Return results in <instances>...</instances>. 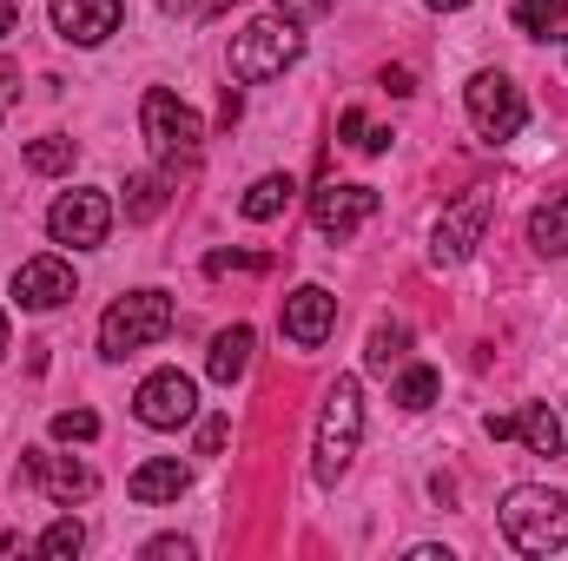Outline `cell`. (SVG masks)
Segmentation results:
<instances>
[{"label":"cell","instance_id":"6da1fadb","mask_svg":"<svg viewBox=\"0 0 568 561\" xmlns=\"http://www.w3.org/2000/svg\"><path fill=\"white\" fill-rule=\"evenodd\" d=\"M357 442H364V390H357V377H337L331 390H324V410H317V442H311V476L331 489L344 469H351V456H357Z\"/></svg>","mask_w":568,"mask_h":561},{"label":"cell","instance_id":"7a4b0ae2","mask_svg":"<svg viewBox=\"0 0 568 561\" xmlns=\"http://www.w3.org/2000/svg\"><path fill=\"white\" fill-rule=\"evenodd\" d=\"M503 536L523 549V555H556L568 549V496L556 489H509L503 496Z\"/></svg>","mask_w":568,"mask_h":561},{"label":"cell","instance_id":"3957f363","mask_svg":"<svg viewBox=\"0 0 568 561\" xmlns=\"http://www.w3.org/2000/svg\"><path fill=\"white\" fill-rule=\"evenodd\" d=\"M297 53H304L297 20H291V13H265V20H252V27L232 33V80H245V86L278 80Z\"/></svg>","mask_w":568,"mask_h":561},{"label":"cell","instance_id":"277c9868","mask_svg":"<svg viewBox=\"0 0 568 561\" xmlns=\"http://www.w3.org/2000/svg\"><path fill=\"white\" fill-rule=\"evenodd\" d=\"M172 330V297L165 290H126V297H113L106 304V317H100V357H133L145 344H159Z\"/></svg>","mask_w":568,"mask_h":561},{"label":"cell","instance_id":"5b68a950","mask_svg":"<svg viewBox=\"0 0 568 561\" xmlns=\"http://www.w3.org/2000/svg\"><path fill=\"white\" fill-rule=\"evenodd\" d=\"M140 126H145V145L159 152V165H165V172H185V165H199L205 126H199V113H192L179 93L152 86V93L140 100Z\"/></svg>","mask_w":568,"mask_h":561},{"label":"cell","instance_id":"8992f818","mask_svg":"<svg viewBox=\"0 0 568 561\" xmlns=\"http://www.w3.org/2000/svg\"><path fill=\"white\" fill-rule=\"evenodd\" d=\"M463 106H469L476 133H483L489 145L516 140V133L529 126V100H523V86H516L509 73H476V80L463 86Z\"/></svg>","mask_w":568,"mask_h":561},{"label":"cell","instance_id":"52a82bcc","mask_svg":"<svg viewBox=\"0 0 568 561\" xmlns=\"http://www.w3.org/2000/svg\"><path fill=\"white\" fill-rule=\"evenodd\" d=\"M47 232H53V245H73V252L106 245V232H113V205H106V192H60L53 212H47Z\"/></svg>","mask_w":568,"mask_h":561},{"label":"cell","instance_id":"ba28073f","mask_svg":"<svg viewBox=\"0 0 568 561\" xmlns=\"http://www.w3.org/2000/svg\"><path fill=\"white\" fill-rule=\"evenodd\" d=\"M483 232H489V192H469L463 205H449V212L436 218V232H429V265H436V272L463 265V258L483 245Z\"/></svg>","mask_w":568,"mask_h":561},{"label":"cell","instance_id":"9c48e42d","mask_svg":"<svg viewBox=\"0 0 568 561\" xmlns=\"http://www.w3.org/2000/svg\"><path fill=\"white\" fill-rule=\"evenodd\" d=\"M133 417L145 429H179V422L199 417V384L185 370H152L140 390H133Z\"/></svg>","mask_w":568,"mask_h":561},{"label":"cell","instance_id":"30bf717a","mask_svg":"<svg viewBox=\"0 0 568 561\" xmlns=\"http://www.w3.org/2000/svg\"><path fill=\"white\" fill-rule=\"evenodd\" d=\"M377 218V192L371 185H337V178H324L317 192H311V225L324 232V238H351L357 225H371Z\"/></svg>","mask_w":568,"mask_h":561},{"label":"cell","instance_id":"8fae6325","mask_svg":"<svg viewBox=\"0 0 568 561\" xmlns=\"http://www.w3.org/2000/svg\"><path fill=\"white\" fill-rule=\"evenodd\" d=\"M284 337L297 344V350H317L331 330H337V297L324 290V284H297L291 297H284Z\"/></svg>","mask_w":568,"mask_h":561},{"label":"cell","instance_id":"7c38bea8","mask_svg":"<svg viewBox=\"0 0 568 561\" xmlns=\"http://www.w3.org/2000/svg\"><path fill=\"white\" fill-rule=\"evenodd\" d=\"M27 482H40V489H47V502H60V509L87 502V496L100 489V476H93L87 462L53 456V449H27Z\"/></svg>","mask_w":568,"mask_h":561},{"label":"cell","instance_id":"4fadbf2b","mask_svg":"<svg viewBox=\"0 0 568 561\" xmlns=\"http://www.w3.org/2000/svg\"><path fill=\"white\" fill-rule=\"evenodd\" d=\"M120 0H53V33L73 47H100L106 33H120Z\"/></svg>","mask_w":568,"mask_h":561},{"label":"cell","instance_id":"5bb4252c","mask_svg":"<svg viewBox=\"0 0 568 561\" xmlns=\"http://www.w3.org/2000/svg\"><path fill=\"white\" fill-rule=\"evenodd\" d=\"M13 297H20L27 310H60V304L73 297V265H67V258H27V265L13 272Z\"/></svg>","mask_w":568,"mask_h":561},{"label":"cell","instance_id":"9a60e30c","mask_svg":"<svg viewBox=\"0 0 568 561\" xmlns=\"http://www.w3.org/2000/svg\"><path fill=\"white\" fill-rule=\"evenodd\" d=\"M192 489V469L179 462V456H152V462H140L133 476H126V496L140 502V509H159V502H179Z\"/></svg>","mask_w":568,"mask_h":561},{"label":"cell","instance_id":"2e32d148","mask_svg":"<svg viewBox=\"0 0 568 561\" xmlns=\"http://www.w3.org/2000/svg\"><path fill=\"white\" fill-rule=\"evenodd\" d=\"M252 324H232V330H219L212 337V350H205V370H212V384H239L245 370H252Z\"/></svg>","mask_w":568,"mask_h":561},{"label":"cell","instance_id":"e0dca14e","mask_svg":"<svg viewBox=\"0 0 568 561\" xmlns=\"http://www.w3.org/2000/svg\"><path fill=\"white\" fill-rule=\"evenodd\" d=\"M516 27H523L529 40L568 47V0H516Z\"/></svg>","mask_w":568,"mask_h":561},{"label":"cell","instance_id":"ac0fdd59","mask_svg":"<svg viewBox=\"0 0 568 561\" xmlns=\"http://www.w3.org/2000/svg\"><path fill=\"white\" fill-rule=\"evenodd\" d=\"M509 436H523L536 456H562V422H556V410H549V404L516 410V417H509Z\"/></svg>","mask_w":568,"mask_h":561},{"label":"cell","instance_id":"d6986e66","mask_svg":"<svg viewBox=\"0 0 568 561\" xmlns=\"http://www.w3.org/2000/svg\"><path fill=\"white\" fill-rule=\"evenodd\" d=\"M529 245H536L542 258H562L568 252V192H556V198L529 218Z\"/></svg>","mask_w":568,"mask_h":561},{"label":"cell","instance_id":"ffe728a7","mask_svg":"<svg viewBox=\"0 0 568 561\" xmlns=\"http://www.w3.org/2000/svg\"><path fill=\"white\" fill-rule=\"evenodd\" d=\"M291 192H297V185H291L284 172H265V178H258V185H252V192L239 198V212H245L252 225H265V218H278L284 205H291Z\"/></svg>","mask_w":568,"mask_h":561},{"label":"cell","instance_id":"44dd1931","mask_svg":"<svg viewBox=\"0 0 568 561\" xmlns=\"http://www.w3.org/2000/svg\"><path fill=\"white\" fill-rule=\"evenodd\" d=\"M165 212V172H140V178H126V218L133 225H152Z\"/></svg>","mask_w":568,"mask_h":561},{"label":"cell","instance_id":"7402d4cb","mask_svg":"<svg viewBox=\"0 0 568 561\" xmlns=\"http://www.w3.org/2000/svg\"><path fill=\"white\" fill-rule=\"evenodd\" d=\"M404 350H410V330H404V324H377V330H371V350H364V364L390 377V364H404Z\"/></svg>","mask_w":568,"mask_h":561},{"label":"cell","instance_id":"603a6c76","mask_svg":"<svg viewBox=\"0 0 568 561\" xmlns=\"http://www.w3.org/2000/svg\"><path fill=\"white\" fill-rule=\"evenodd\" d=\"M436 390H443V377H436L429 364H410V370L397 377V390H390V397H397L404 410H429V404H436Z\"/></svg>","mask_w":568,"mask_h":561},{"label":"cell","instance_id":"cb8c5ba5","mask_svg":"<svg viewBox=\"0 0 568 561\" xmlns=\"http://www.w3.org/2000/svg\"><path fill=\"white\" fill-rule=\"evenodd\" d=\"M27 165H33V172H73V140H67V133L27 140Z\"/></svg>","mask_w":568,"mask_h":561},{"label":"cell","instance_id":"d4e9b609","mask_svg":"<svg viewBox=\"0 0 568 561\" xmlns=\"http://www.w3.org/2000/svg\"><path fill=\"white\" fill-rule=\"evenodd\" d=\"M80 549H87V529H80L73 516H60V522L40 536V555L47 561H67V555H80Z\"/></svg>","mask_w":568,"mask_h":561},{"label":"cell","instance_id":"484cf974","mask_svg":"<svg viewBox=\"0 0 568 561\" xmlns=\"http://www.w3.org/2000/svg\"><path fill=\"white\" fill-rule=\"evenodd\" d=\"M53 436H60V442H93V436H100V417H93V410H60V417H53Z\"/></svg>","mask_w":568,"mask_h":561},{"label":"cell","instance_id":"4316f807","mask_svg":"<svg viewBox=\"0 0 568 561\" xmlns=\"http://www.w3.org/2000/svg\"><path fill=\"white\" fill-rule=\"evenodd\" d=\"M265 265H272V258H258V252H212V258H205L212 278H219V272H265Z\"/></svg>","mask_w":568,"mask_h":561},{"label":"cell","instance_id":"83f0119b","mask_svg":"<svg viewBox=\"0 0 568 561\" xmlns=\"http://www.w3.org/2000/svg\"><path fill=\"white\" fill-rule=\"evenodd\" d=\"M225 436H232V417H205V422H199V456H219V449H225Z\"/></svg>","mask_w":568,"mask_h":561},{"label":"cell","instance_id":"f1b7e54d","mask_svg":"<svg viewBox=\"0 0 568 561\" xmlns=\"http://www.w3.org/2000/svg\"><path fill=\"white\" fill-rule=\"evenodd\" d=\"M145 555H152V561H192V542H179V536H159V542H145Z\"/></svg>","mask_w":568,"mask_h":561},{"label":"cell","instance_id":"f546056e","mask_svg":"<svg viewBox=\"0 0 568 561\" xmlns=\"http://www.w3.org/2000/svg\"><path fill=\"white\" fill-rule=\"evenodd\" d=\"M331 0H278V13H291V20H317Z\"/></svg>","mask_w":568,"mask_h":561},{"label":"cell","instance_id":"4dcf8cb0","mask_svg":"<svg viewBox=\"0 0 568 561\" xmlns=\"http://www.w3.org/2000/svg\"><path fill=\"white\" fill-rule=\"evenodd\" d=\"M20 100V73L13 67H0V120H7V106Z\"/></svg>","mask_w":568,"mask_h":561},{"label":"cell","instance_id":"1f68e13d","mask_svg":"<svg viewBox=\"0 0 568 561\" xmlns=\"http://www.w3.org/2000/svg\"><path fill=\"white\" fill-rule=\"evenodd\" d=\"M337 133H344V140L357 145V140H364V133H371V120H364V113H357V106H351V113H344V120H337Z\"/></svg>","mask_w":568,"mask_h":561},{"label":"cell","instance_id":"d6a6232c","mask_svg":"<svg viewBox=\"0 0 568 561\" xmlns=\"http://www.w3.org/2000/svg\"><path fill=\"white\" fill-rule=\"evenodd\" d=\"M384 86H390V93H417V86H410V67H390V73H384Z\"/></svg>","mask_w":568,"mask_h":561},{"label":"cell","instance_id":"836d02e7","mask_svg":"<svg viewBox=\"0 0 568 561\" xmlns=\"http://www.w3.org/2000/svg\"><path fill=\"white\" fill-rule=\"evenodd\" d=\"M7 33H20V7H13V0H0V40H7Z\"/></svg>","mask_w":568,"mask_h":561},{"label":"cell","instance_id":"e575fe53","mask_svg":"<svg viewBox=\"0 0 568 561\" xmlns=\"http://www.w3.org/2000/svg\"><path fill=\"white\" fill-rule=\"evenodd\" d=\"M159 7H172V13H205V0H159Z\"/></svg>","mask_w":568,"mask_h":561},{"label":"cell","instance_id":"d590c367","mask_svg":"<svg viewBox=\"0 0 568 561\" xmlns=\"http://www.w3.org/2000/svg\"><path fill=\"white\" fill-rule=\"evenodd\" d=\"M424 7H436V13H456V7H469V0H424Z\"/></svg>","mask_w":568,"mask_h":561},{"label":"cell","instance_id":"8d00e7d4","mask_svg":"<svg viewBox=\"0 0 568 561\" xmlns=\"http://www.w3.org/2000/svg\"><path fill=\"white\" fill-rule=\"evenodd\" d=\"M0 357H7V310H0Z\"/></svg>","mask_w":568,"mask_h":561},{"label":"cell","instance_id":"74e56055","mask_svg":"<svg viewBox=\"0 0 568 561\" xmlns=\"http://www.w3.org/2000/svg\"><path fill=\"white\" fill-rule=\"evenodd\" d=\"M219 7H225V0H205V13H219Z\"/></svg>","mask_w":568,"mask_h":561}]
</instances>
